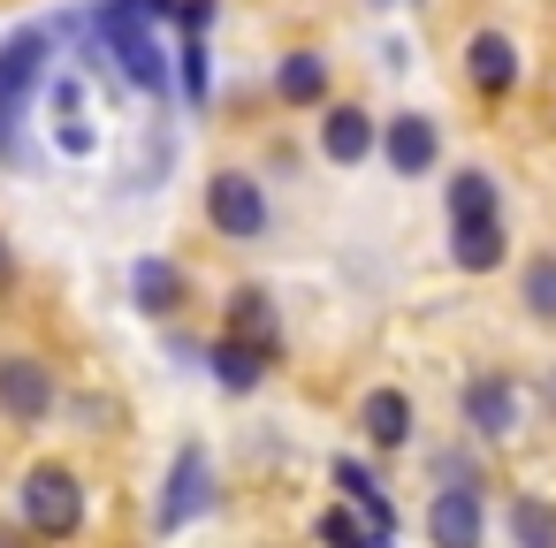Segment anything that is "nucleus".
<instances>
[{
	"instance_id": "nucleus-1",
	"label": "nucleus",
	"mask_w": 556,
	"mask_h": 548,
	"mask_svg": "<svg viewBox=\"0 0 556 548\" xmlns=\"http://www.w3.org/2000/svg\"><path fill=\"white\" fill-rule=\"evenodd\" d=\"M47 31L24 24L16 39H0V161H16V138H9V115H24V100L47 85Z\"/></svg>"
},
{
	"instance_id": "nucleus-2",
	"label": "nucleus",
	"mask_w": 556,
	"mask_h": 548,
	"mask_svg": "<svg viewBox=\"0 0 556 548\" xmlns=\"http://www.w3.org/2000/svg\"><path fill=\"white\" fill-rule=\"evenodd\" d=\"M24 518H31V533L70 540V533L85 525V487H77V472H70V464H31V472H24Z\"/></svg>"
},
{
	"instance_id": "nucleus-3",
	"label": "nucleus",
	"mask_w": 556,
	"mask_h": 548,
	"mask_svg": "<svg viewBox=\"0 0 556 548\" xmlns=\"http://www.w3.org/2000/svg\"><path fill=\"white\" fill-rule=\"evenodd\" d=\"M206 221H214L222 237H237V244H260V237H267V191H260L244 168H222V176L206 183Z\"/></svg>"
},
{
	"instance_id": "nucleus-4",
	"label": "nucleus",
	"mask_w": 556,
	"mask_h": 548,
	"mask_svg": "<svg viewBox=\"0 0 556 548\" xmlns=\"http://www.w3.org/2000/svg\"><path fill=\"white\" fill-rule=\"evenodd\" d=\"M47 404H54V381L39 358H0V411L16 426H31V419H47Z\"/></svg>"
},
{
	"instance_id": "nucleus-5",
	"label": "nucleus",
	"mask_w": 556,
	"mask_h": 548,
	"mask_svg": "<svg viewBox=\"0 0 556 548\" xmlns=\"http://www.w3.org/2000/svg\"><path fill=\"white\" fill-rule=\"evenodd\" d=\"M465 426H472L480 442H503V434L518 426V388H510L503 373H480V381L465 388Z\"/></svg>"
},
{
	"instance_id": "nucleus-6",
	"label": "nucleus",
	"mask_w": 556,
	"mask_h": 548,
	"mask_svg": "<svg viewBox=\"0 0 556 548\" xmlns=\"http://www.w3.org/2000/svg\"><path fill=\"white\" fill-rule=\"evenodd\" d=\"M480 495L472 487H442L434 495V510H427V540L434 548H480Z\"/></svg>"
},
{
	"instance_id": "nucleus-7",
	"label": "nucleus",
	"mask_w": 556,
	"mask_h": 548,
	"mask_svg": "<svg viewBox=\"0 0 556 548\" xmlns=\"http://www.w3.org/2000/svg\"><path fill=\"white\" fill-rule=\"evenodd\" d=\"M374 145H381V130H374L366 107H328V115H320V153H328L336 168H358Z\"/></svg>"
},
{
	"instance_id": "nucleus-8",
	"label": "nucleus",
	"mask_w": 556,
	"mask_h": 548,
	"mask_svg": "<svg viewBox=\"0 0 556 548\" xmlns=\"http://www.w3.org/2000/svg\"><path fill=\"white\" fill-rule=\"evenodd\" d=\"M381 153H389L396 176H427L442 145H434V123L427 115H396V123H381Z\"/></svg>"
},
{
	"instance_id": "nucleus-9",
	"label": "nucleus",
	"mask_w": 556,
	"mask_h": 548,
	"mask_svg": "<svg viewBox=\"0 0 556 548\" xmlns=\"http://www.w3.org/2000/svg\"><path fill=\"white\" fill-rule=\"evenodd\" d=\"M465 77H472V92H510L518 85V47L503 39V31H480L472 47H465Z\"/></svg>"
},
{
	"instance_id": "nucleus-10",
	"label": "nucleus",
	"mask_w": 556,
	"mask_h": 548,
	"mask_svg": "<svg viewBox=\"0 0 556 548\" xmlns=\"http://www.w3.org/2000/svg\"><path fill=\"white\" fill-rule=\"evenodd\" d=\"M54 145H62V153H92V145H100V130H92V100H85L77 77H54Z\"/></svg>"
},
{
	"instance_id": "nucleus-11",
	"label": "nucleus",
	"mask_w": 556,
	"mask_h": 548,
	"mask_svg": "<svg viewBox=\"0 0 556 548\" xmlns=\"http://www.w3.org/2000/svg\"><path fill=\"white\" fill-rule=\"evenodd\" d=\"M336 487L366 510V533H374V548H389V533H396V510H389V495L374 487V472L358 464V457H336Z\"/></svg>"
},
{
	"instance_id": "nucleus-12",
	"label": "nucleus",
	"mask_w": 556,
	"mask_h": 548,
	"mask_svg": "<svg viewBox=\"0 0 556 548\" xmlns=\"http://www.w3.org/2000/svg\"><path fill=\"white\" fill-rule=\"evenodd\" d=\"M206 502V457L199 449H176V472H168V502H161V533L191 525V510Z\"/></svg>"
},
{
	"instance_id": "nucleus-13",
	"label": "nucleus",
	"mask_w": 556,
	"mask_h": 548,
	"mask_svg": "<svg viewBox=\"0 0 556 548\" xmlns=\"http://www.w3.org/2000/svg\"><path fill=\"white\" fill-rule=\"evenodd\" d=\"M130 297H138V313H161L168 320L184 305V267L176 259H138L130 267Z\"/></svg>"
},
{
	"instance_id": "nucleus-14",
	"label": "nucleus",
	"mask_w": 556,
	"mask_h": 548,
	"mask_svg": "<svg viewBox=\"0 0 556 548\" xmlns=\"http://www.w3.org/2000/svg\"><path fill=\"white\" fill-rule=\"evenodd\" d=\"M229 335H237V343H252L260 358H275V351H282V328H275V305H267L260 290H237V297H229Z\"/></svg>"
},
{
	"instance_id": "nucleus-15",
	"label": "nucleus",
	"mask_w": 556,
	"mask_h": 548,
	"mask_svg": "<svg viewBox=\"0 0 556 548\" xmlns=\"http://www.w3.org/2000/svg\"><path fill=\"white\" fill-rule=\"evenodd\" d=\"M358 426H366V442L404 449V442H412V396H404V388H374L366 411H358Z\"/></svg>"
},
{
	"instance_id": "nucleus-16",
	"label": "nucleus",
	"mask_w": 556,
	"mask_h": 548,
	"mask_svg": "<svg viewBox=\"0 0 556 548\" xmlns=\"http://www.w3.org/2000/svg\"><path fill=\"white\" fill-rule=\"evenodd\" d=\"M457 267L465 275H488V267H503V214H488V221H457Z\"/></svg>"
},
{
	"instance_id": "nucleus-17",
	"label": "nucleus",
	"mask_w": 556,
	"mask_h": 548,
	"mask_svg": "<svg viewBox=\"0 0 556 548\" xmlns=\"http://www.w3.org/2000/svg\"><path fill=\"white\" fill-rule=\"evenodd\" d=\"M206 366H214V381H222V388H237V396H244V388H260V373H267V358H260L252 343H237V335H222V343L206 351Z\"/></svg>"
},
{
	"instance_id": "nucleus-18",
	"label": "nucleus",
	"mask_w": 556,
	"mask_h": 548,
	"mask_svg": "<svg viewBox=\"0 0 556 548\" xmlns=\"http://www.w3.org/2000/svg\"><path fill=\"white\" fill-rule=\"evenodd\" d=\"M275 92H282L290 107H320V92H328V62H320V54H282Z\"/></svg>"
},
{
	"instance_id": "nucleus-19",
	"label": "nucleus",
	"mask_w": 556,
	"mask_h": 548,
	"mask_svg": "<svg viewBox=\"0 0 556 548\" xmlns=\"http://www.w3.org/2000/svg\"><path fill=\"white\" fill-rule=\"evenodd\" d=\"M488 214H495V176L457 168L450 176V221H488Z\"/></svg>"
},
{
	"instance_id": "nucleus-20",
	"label": "nucleus",
	"mask_w": 556,
	"mask_h": 548,
	"mask_svg": "<svg viewBox=\"0 0 556 548\" xmlns=\"http://www.w3.org/2000/svg\"><path fill=\"white\" fill-rule=\"evenodd\" d=\"M510 533H518V548H556V510L541 495H518L510 502Z\"/></svg>"
},
{
	"instance_id": "nucleus-21",
	"label": "nucleus",
	"mask_w": 556,
	"mask_h": 548,
	"mask_svg": "<svg viewBox=\"0 0 556 548\" xmlns=\"http://www.w3.org/2000/svg\"><path fill=\"white\" fill-rule=\"evenodd\" d=\"M176 62H184V69H176L184 100H191V107H206V85H214V69H206V62H214V54H206V39H184V54H176Z\"/></svg>"
},
{
	"instance_id": "nucleus-22",
	"label": "nucleus",
	"mask_w": 556,
	"mask_h": 548,
	"mask_svg": "<svg viewBox=\"0 0 556 548\" xmlns=\"http://www.w3.org/2000/svg\"><path fill=\"white\" fill-rule=\"evenodd\" d=\"M526 313L533 320H556V259H533L526 267Z\"/></svg>"
},
{
	"instance_id": "nucleus-23",
	"label": "nucleus",
	"mask_w": 556,
	"mask_h": 548,
	"mask_svg": "<svg viewBox=\"0 0 556 548\" xmlns=\"http://www.w3.org/2000/svg\"><path fill=\"white\" fill-rule=\"evenodd\" d=\"M320 540H328V548H374V533H366L351 510H320Z\"/></svg>"
},
{
	"instance_id": "nucleus-24",
	"label": "nucleus",
	"mask_w": 556,
	"mask_h": 548,
	"mask_svg": "<svg viewBox=\"0 0 556 548\" xmlns=\"http://www.w3.org/2000/svg\"><path fill=\"white\" fill-rule=\"evenodd\" d=\"M168 16H176V24H184L191 39H206V24H214V0H176Z\"/></svg>"
},
{
	"instance_id": "nucleus-25",
	"label": "nucleus",
	"mask_w": 556,
	"mask_h": 548,
	"mask_svg": "<svg viewBox=\"0 0 556 548\" xmlns=\"http://www.w3.org/2000/svg\"><path fill=\"white\" fill-rule=\"evenodd\" d=\"M0 267H9V244H0Z\"/></svg>"
}]
</instances>
